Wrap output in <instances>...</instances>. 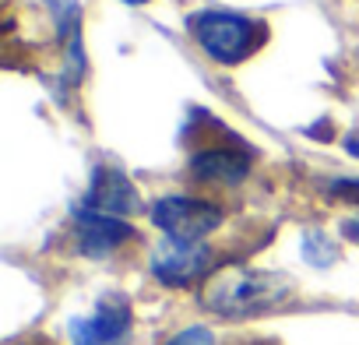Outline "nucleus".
Wrapping results in <instances>:
<instances>
[{
	"instance_id": "1",
	"label": "nucleus",
	"mask_w": 359,
	"mask_h": 345,
	"mask_svg": "<svg viewBox=\"0 0 359 345\" xmlns=\"http://www.w3.org/2000/svg\"><path fill=\"white\" fill-rule=\"evenodd\" d=\"M292 278L282 271H264V268H226L208 278L205 285V306L226 320H243V317H264L278 310L282 303L292 299Z\"/></svg>"
},
{
	"instance_id": "2",
	"label": "nucleus",
	"mask_w": 359,
	"mask_h": 345,
	"mask_svg": "<svg viewBox=\"0 0 359 345\" xmlns=\"http://www.w3.org/2000/svg\"><path fill=\"white\" fill-rule=\"evenodd\" d=\"M191 39L215 60V64H243L261 46V25L236 11H194L187 18Z\"/></svg>"
},
{
	"instance_id": "3",
	"label": "nucleus",
	"mask_w": 359,
	"mask_h": 345,
	"mask_svg": "<svg viewBox=\"0 0 359 345\" xmlns=\"http://www.w3.org/2000/svg\"><path fill=\"white\" fill-rule=\"evenodd\" d=\"M222 208L212 205V201H201V198H158L151 205V222L172 236V240H191V243H205L208 233H215L222 226Z\"/></svg>"
},
{
	"instance_id": "4",
	"label": "nucleus",
	"mask_w": 359,
	"mask_h": 345,
	"mask_svg": "<svg viewBox=\"0 0 359 345\" xmlns=\"http://www.w3.org/2000/svg\"><path fill=\"white\" fill-rule=\"evenodd\" d=\"M134 310L123 292H109L95 303L92 313L74 317L67 324L71 345H130Z\"/></svg>"
},
{
	"instance_id": "5",
	"label": "nucleus",
	"mask_w": 359,
	"mask_h": 345,
	"mask_svg": "<svg viewBox=\"0 0 359 345\" xmlns=\"http://www.w3.org/2000/svg\"><path fill=\"white\" fill-rule=\"evenodd\" d=\"M208 268H212V247L208 243H191V240L165 236L151 250V275L162 285H172V289L194 285Z\"/></svg>"
},
{
	"instance_id": "6",
	"label": "nucleus",
	"mask_w": 359,
	"mask_h": 345,
	"mask_svg": "<svg viewBox=\"0 0 359 345\" xmlns=\"http://www.w3.org/2000/svg\"><path fill=\"white\" fill-rule=\"evenodd\" d=\"M85 208L113 215V219H123V215L141 212V194L127 180V172H120L116 165H99L92 172V184H88V194H85Z\"/></svg>"
},
{
	"instance_id": "7",
	"label": "nucleus",
	"mask_w": 359,
	"mask_h": 345,
	"mask_svg": "<svg viewBox=\"0 0 359 345\" xmlns=\"http://www.w3.org/2000/svg\"><path fill=\"white\" fill-rule=\"evenodd\" d=\"M74 226H78V247L85 257H106L134 236L130 222L102 215V212H88V208H81L74 215Z\"/></svg>"
},
{
	"instance_id": "8",
	"label": "nucleus",
	"mask_w": 359,
	"mask_h": 345,
	"mask_svg": "<svg viewBox=\"0 0 359 345\" xmlns=\"http://www.w3.org/2000/svg\"><path fill=\"white\" fill-rule=\"evenodd\" d=\"M250 151L243 148H201L191 155V172L215 187H236L250 177Z\"/></svg>"
},
{
	"instance_id": "9",
	"label": "nucleus",
	"mask_w": 359,
	"mask_h": 345,
	"mask_svg": "<svg viewBox=\"0 0 359 345\" xmlns=\"http://www.w3.org/2000/svg\"><path fill=\"white\" fill-rule=\"evenodd\" d=\"M303 257H306L310 264H317V268H327V264L338 257V247H334L320 229H313V233L303 236Z\"/></svg>"
},
{
	"instance_id": "10",
	"label": "nucleus",
	"mask_w": 359,
	"mask_h": 345,
	"mask_svg": "<svg viewBox=\"0 0 359 345\" xmlns=\"http://www.w3.org/2000/svg\"><path fill=\"white\" fill-rule=\"evenodd\" d=\"M165 345H219V341H215V334H212L205 324H191V327H184V331H176Z\"/></svg>"
},
{
	"instance_id": "11",
	"label": "nucleus",
	"mask_w": 359,
	"mask_h": 345,
	"mask_svg": "<svg viewBox=\"0 0 359 345\" xmlns=\"http://www.w3.org/2000/svg\"><path fill=\"white\" fill-rule=\"evenodd\" d=\"M331 194H334L338 201L359 205V180H334V184H331Z\"/></svg>"
},
{
	"instance_id": "12",
	"label": "nucleus",
	"mask_w": 359,
	"mask_h": 345,
	"mask_svg": "<svg viewBox=\"0 0 359 345\" xmlns=\"http://www.w3.org/2000/svg\"><path fill=\"white\" fill-rule=\"evenodd\" d=\"M341 236L352 240V243H359V219H345L341 222Z\"/></svg>"
},
{
	"instance_id": "13",
	"label": "nucleus",
	"mask_w": 359,
	"mask_h": 345,
	"mask_svg": "<svg viewBox=\"0 0 359 345\" xmlns=\"http://www.w3.org/2000/svg\"><path fill=\"white\" fill-rule=\"evenodd\" d=\"M345 151L359 158V137H348V141H345Z\"/></svg>"
},
{
	"instance_id": "14",
	"label": "nucleus",
	"mask_w": 359,
	"mask_h": 345,
	"mask_svg": "<svg viewBox=\"0 0 359 345\" xmlns=\"http://www.w3.org/2000/svg\"><path fill=\"white\" fill-rule=\"evenodd\" d=\"M123 4H148V0H123Z\"/></svg>"
}]
</instances>
